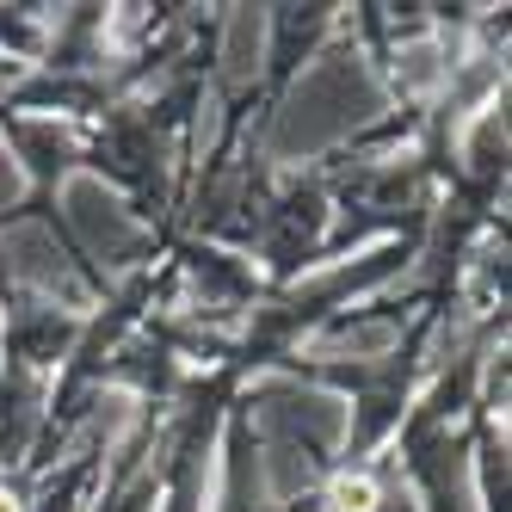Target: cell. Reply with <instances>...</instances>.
<instances>
[{
    "label": "cell",
    "instance_id": "1",
    "mask_svg": "<svg viewBox=\"0 0 512 512\" xmlns=\"http://www.w3.org/2000/svg\"><path fill=\"white\" fill-rule=\"evenodd\" d=\"M334 512H371V482H364V475L352 482V475H346V482L334 488Z\"/></svg>",
    "mask_w": 512,
    "mask_h": 512
},
{
    "label": "cell",
    "instance_id": "2",
    "mask_svg": "<svg viewBox=\"0 0 512 512\" xmlns=\"http://www.w3.org/2000/svg\"><path fill=\"white\" fill-rule=\"evenodd\" d=\"M0 512H13V506H7V500H0Z\"/></svg>",
    "mask_w": 512,
    "mask_h": 512
}]
</instances>
